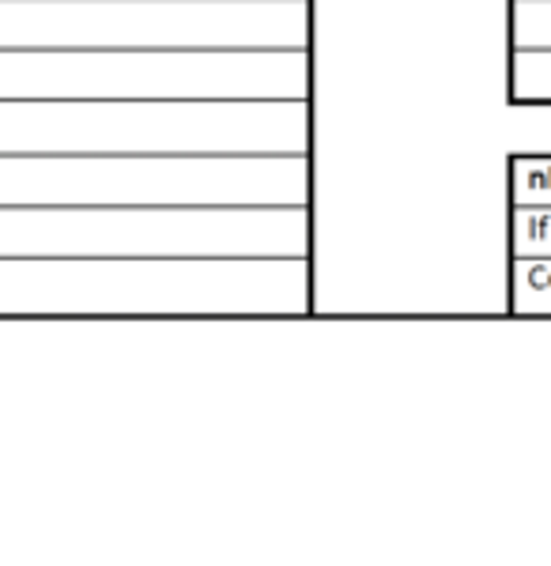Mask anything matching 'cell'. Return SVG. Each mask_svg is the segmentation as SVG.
<instances>
[{"label":"cell","instance_id":"obj_1","mask_svg":"<svg viewBox=\"0 0 551 566\" xmlns=\"http://www.w3.org/2000/svg\"><path fill=\"white\" fill-rule=\"evenodd\" d=\"M510 205L513 208H551V155H513Z\"/></svg>","mask_w":551,"mask_h":566},{"label":"cell","instance_id":"obj_2","mask_svg":"<svg viewBox=\"0 0 551 566\" xmlns=\"http://www.w3.org/2000/svg\"><path fill=\"white\" fill-rule=\"evenodd\" d=\"M513 261H551V208H513Z\"/></svg>","mask_w":551,"mask_h":566},{"label":"cell","instance_id":"obj_3","mask_svg":"<svg viewBox=\"0 0 551 566\" xmlns=\"http://www.w3.org/2000/svg\"><path fill=\"white\" fill-rule=\"evenodd\" d=\"M513 314H551V261H513Z\"/></svg>","mask_w":551,"mask_h":566}]
</instances>
